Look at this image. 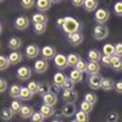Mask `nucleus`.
Returning a JSON list of instances; mask_svg holds the SVG:
<instances>
[{
    "mask_svg": "<svg viewBox=\"0 0 122 122\" xmlns=\"http://www.w3.org/2000/svg\"><path fill=\"white\" fill-rule=\"evenodd\" d=\"M38 87H39V83L36 82V81H30L27 84V88L32 92L33 94H38Z\"/></svg>",
    "mask_w": 122,
    "mask_h": 122,
    "instance_id": "c03bdc74",
    "label": "nucleus"
},
{
    "mask_svg": "<svg viewBox=\"0 0 122 122\" xmlns=\"http://www.w3.org/2000/svg\"><path fill=\"white\" fill-rule=\"evenodd\" d=\"M75 82L72 79H71L70 77H67L66 78V81L64 82V84H62V89L64 90H72V89H75Z\"/></svg>",
    "mask_w": 122,
    "mask_h": 122,
    "instance_id": "79ce46f5",
    "label": "nucleus"
},
{
    "mask_svg": "<svg viewBox=\"0 0 122 122\" xmlns=\"http://www.w3.org/2000/svg\"><path fill=\"white\" fill-rule=\"evenodd\" d=\"M5 1V0H0V4H1V3H4Z\"/></svg>",
    "mask_w": 122,
    "mask_h": 122,
    "instance_id": "bf43d9fd",
    "label": "nucleus"
},
{
    "mask_svg": "<svg viewBox=\"0 0 122 122\" xmlns=\"http://www.w3.org/2000/svg\"><path fill=\"white\" fill-rule=\"evenodd\" d=\"M10 61H9V57L5 56V55H0V71H5L10 67Z\"/></svg>",
    "mask_w": 122,
    "mask_h": 122,
    "instance_id": "c9c22d12",
    "label": "nucleus"
},
{
    "mask_svg": "<svg viewBox=\"0 0 122 122\" xmlns=\"http://www.w3.org/2000/svg\"><path fill=\"white\" fill-rule=\"evenodd\" d=\"M83 33L81 32H76V33H71V34H67V40H68V43L72 45V46H78L83 43Z\"/></svg>",
    "mask_w": 122,
    "mask_h": 122,
    "instance_id": "0eeeda50",
    "label": "nucleus"
},
{
    "mask_svg": "<svg viewBox=\"0 0 122 122\" xmlns=\"http://www.w3.org/2000/svg\"><path fill=\"white\" fill-rule=\"evenodd\" d=\"M33 95H34V94H33L27 87H21V92H20V99H21V100L28 101V100L32 99Z\"/></svg>",
    "mask_w": 122,
    "mask_h": 122,
    "instance_id": "cd10ccee",
    "label": "nucleus"
},
{
    "mask_svg": "<svg viewBox=\"0 0 122 122\" xmlns=\"http://www.w3.org/2000/svg\"><path fill=\"white\" fill-rule=\"evenodd\" d=\"M22 39L18 38V37H12L9 39V43H7V46L10 50H12V51H17V50H20L22 48Z\"/></svg>",
    "mask_w": 122,
    "mask_h": 122,
    "instance_id": "2eb2a0df",
    "label": "nucleus"
},
{
    "mask_svg": "<svg viewBox=\"0 0 122 122\" xmlns=\"http://www.w3.org/2000/svg\"><path fill=\"white\" fill-rule=\"evenodd\" d=\"M30 25V20L27 17V16H18L15 21H14V26L17 30H26Z\"/></svg>",
    "mask_w": 122,
    "mask_h": 122,
    "instance_id": "20e7f679",
    "label": "nucleus"
},
{
    "mask_svg": "<svg viewBox=\"0 0 122 122\" xmlns=\"http://www.w3.org/2000/svg\"><path fill=\"white\" fill-rule=\"evenodd\" d=\"M117 93H120V94H122V81H118V82H116L115 83V88H114Z\"/></svg>",
    "mask_w": 122,
    "mask_h": 122,
    "instance_id": "3c124183",
    "label": "nucleus"
},
{
    "mask_svg": "<svg viewBox=\"0 0 122 122\" xmlns=\"http://www.w3.org/2000/svg\"><path fill=\"white\" fill-rule=\"evenodd\" d=\"M53 3L50 0H37L36 1V7L39 12H45L51 7Z\"/></svg>",
    "mask_w": 122,
    "mask_h": 122,
    "instance_id": "a211bd4d",
    "label": "nucleus"
},
{
    "mask_svg": "<svg viewBox=\"0 0 122 122\" xmlns=\"http://www.w3.org/2000/svg\"><path fill=\"white\" fill-rule=\"evenodd\" d=\"M21 6L25 10H30L33 6H36V0H21Z\"/></svg>",
    "mask_w": 122,
    "mask_h": 122,
    "instance_id": "37998d69",
    "label": "nucleus"
},
{
    "mask_svg": "<svg viewBox=\"0 0 122 122\" xmlns=\"http://www.w3.org/2000/svg\"><path fill=\"white\" fill-rule=\"evenodd\" d=\"M76 114V105L73 103H65V105L61 107V115L64 117H71Z\"/></svg>",
    "mask_w": 122,
    "mask_h": 122,
    "instance_id": "ddd939ff",
    "label": "nucleus"
},
{
    "mask_svg": "<svg viewBox=\"0 0 122 122\" xmlns=\"http://www.w3.org/2000/svg\"><path fill=\"white\" fill-rule=\"evenodd\" d=\"M20 92H21V87L18 84H12L9 89V95L14 99H20Z\"/></svg>",
    "mask_w": 122,
    "mask_h": 122,
    "instance_id": "473e14b6",
    "label": "nucleus"
},
{
    "mask_svg": "<svg viewBox=\"0 0 122 122\" xmlns=\"http://www.w3.org/2000/svg\"><path fill=\"white\" fill-rule=\"evenodd\" d=\"M1 33H3V25L0 23V34H1Z\"/></svg>",
    "mask_w": 122,
    "mask_h": 122,
    "instance_id": "6e6d98bb",
    "label": "nucleus"
},
{
    "mask_svg": "<svg viewBox=\"0 0 122 122\" xmlns=\"http://www.w3.org/2000/svg\"><path fill=\"white\" fill-rule=\"evenodd\" d=\"M33 30L38 36H42L46 32V23H33Z\"/></svg>",
    "mask_w": 122,
    "mask_h": 122,
    "instance_id": "72a5a7b5",
    "label": "nucleus"
},
{
    "mask_svg": "<svg viewBox=\"0 0 122 122\" xmlns=\"http://www.w3.org/2000/svg\"><path fill=\"white\" fill-rule=\"evenodd\" d=\"M50 89H51V86H50L49 82H46V81H43V82L39 83V87H38V94L39 95H44L46 93H49Z\"/></svg>",
    "mask_w": 122,
    "mask_h": 122,
    "instance_id": "bb28decb",
    "label": "nucleus"
},
{
    "mask_svg": "<svg viewBox=\"0 0 122 122\" xmlns=\"http://www.w3.org/2000/svg\"><path fill=\"white\" fill-rule=\"evenodd\" d=\"M109 18H110V11L107 9L100 7L97 9V11L94 12V20L98 25H105V22L109 21Z\"/></svg>",
    "mask_w": 122,
    "mask_h": 122,
    "instance_id": "f03ea898",
    "label": "nucleus"
},
{
    "mask_svg": "<svg viewBox=\"0 0 122 122\" xmlns=\"http://www.w3.org/2000/svg\"><path fill=\"white\" fill-rule=\"evenodd\" d=\"M66 78H67V76H66L65 73H62V72H56V73L54 75V77H53V84H54V87L57 88V89L62 88V84H64V82L66 81Z\"/></svg>",
    "mask_w": 122,
    "mask_h": 122,
    "instance_id": "f3484780",
    "label": "nucleus"
},
{
    "mask_svg": "<svg viewBox=\"0 0 122 122\" xmlns=\"http://www.w3.org/2000/svg\"><path fill=\"white\" fill-rule=\"evenodd\" d=\"M103 54H101L100 50L98 49H92L88 51V60L89 61H94V62H99Z\"/></svg>",
    "mask_w": 122,
    "mask_h": 122,
    "instance_id": "393cba45",
    "label": "nucleus"
},
{
    "mask_svg": "<svg viewBox=\"0 0 122 122\" xmlns=\"http://www.w3.org/2000/svg\"><path fill=\"white\" fill-rule=\"evenodd\" d=\"M53 60H54V64H55L56 68H59L60 71H64L68 67L67 66V56L64 54H56Z\"/></svg>",
    "mask_w": 122,
    "mask_h": 122,
    "instance_id": "1a4fd4ad",
    "label": "nucleus"
},
{
    "mask_svg": "<svg viewBox=\"0 0 122 122\" xmlns=\"http://www.w3.org/2000/svg\"><path fill=\"white\" fill-rule=\"evenodd\" d=\"M10 109L12 110V112L14 114H20V111H21L22 109V104H21V101H18V100H14L11 104H10Z\"/></svg>",
    "mask_w": 122,
    "mask_h": 122,
    "instance_id": "4c0bfd02",
    "label": "nucleus"
},
{
    "mask_svg": "<svg viewBox=\"0 0 122 122\" xmlns=\"http://www.w3.org/2000/svg\"><path fill=\"white\" fill-rule=\"evenodd\" d=\"M42 98H43V104L49 105V106H55V105L57 104V100H59L57 94H56V93H53L51 90H50L49 93L44 94Z\"/></svg>",
    "mask_w": 122,
    "mask_h": 122,
    "instance_id": "f8f14e48",
    "label": "nucleus"
},
{
    "mask_svg": "<svg viewBox=\"0 0 122 122\" xmlns=\"http://www.w3.org/2000/svg\"><path fill=\"white\" fill-rule=\"evenodd\" d=\"M100 88L105 90V92H110V90H112L115 88V82L111 78H107V77H104V78H101V86Z\"/></svg>",
    "mask_w": 122,
    "mask_h": 122,
    "instance_id": "aec40b11",
    "label": "nucleus"
},
{
    "mask_svg": "<svg viewBox=\"0 0 122 122\" xmlns=\"http://www.w3.org/2000/svg\"><path fill=\"white\" fill-rule=\"evenodd\" d=\"M7 57H9V61H10L11 65H17V64H20L23 60V55L20 51H11Z\"/></svg>",
    "mask_w": 122,
    "mask_h": 122,
    "instance_id": "412c9836",
    "label": "nucleus"
},
{
    "mask_svg": "<svg viewBox=\"0 0 122 122\" xmlns=\"http://www.w3.org/2000/svg\"><path fill=\"white\" fill-rule=\"evenodd\" d=\"M93 37L97 40H104L109 37V28L105 25H97L93 29Z\"/></svg>",
    "mask_w": 122,
    "mask_h": 122,
    "instance_id": "7ed1b4c3",
    "label": "nucleus"
},
{
    "mask_svg": "<svg viewBox=\"0 0 122 122\" xmlns=\"http://www.w3.org/2000/svg\"><path fill=\"white\" fill-rule=\"evenodd\" d=\"M51 122H62V121H60V120H54V121H51Z\"/></svg>",
    "mask_w": 122,
    "mask_h": 122,
    "instance_id": "4d7b16f0",
    "label": "nucleus"
},
{
    "mask_svg": "<svg viewBox=\"0 0 122 122\" xmlns=\"http://www.w3.org/2000/svg\"><path fill=\"white\" fill-rule=\"evenodd\" d=\"M101 54L107 55V56H114L115 55V45L111 44V43L104 44L103 49H101Z\"/></svg>",
    "mask_w": 122,
    "mask_h": 122,
    "instance_id": "c85d7f7f",
    "label": "nucleus"
},
{
    "mask_svg": "<svg viewBox=\"0 0 122 122\" xmlns=\"http://www.w3.org/2000/svg\"><path fill=\"white\" fill-rule=\"evenodd\" d=\"M44 120H45V117L40 114L39 111H38V112H34L32 115V117H30V121H32V122H43Z\"/></svg>",
    "mask_w": 122,
    "mask_h": 122,
    "instance_id": "a18cd8bd",
    "label": "nucleus"
},
{
    "mask_svg": "<svg viewBox=\"0 0 122 122\" xmlns=\"http://www.w3.org/2000/svg\"><path fill=\"white\" fill-rule=\"evenodd\" d=\"M71 122H78V121H77V120L75 118V120H72V121H71Z\"/></svg>",
    "mask_w": 122,
    "mask_h": 122,
    "instance_id": "13d9d810",
    "label": "nucleus"
},
{
    "mask_svg": "<svg viewBox=\"0 0 122 122\" xmlns=\"http://www.w3.org/2000/svg\"><path fill=\"white\" fill-rule=\"evenodd\" d=\"M111 68L115 72H122V57H118L116 55L112 56V60H111Z\"/></svg>",
    "mask_w": 122,
    "mask_h": 122,
    "instance_id": "5701e85b",
    "label": "nucleus"
},
{
    "mask_svg": "<svg viewBox=\"0 0 122 122\" xmlns=\"http://www.w3.org/2000/svg\"><path fill=\"white\" fill-rule=\"evenodd\" d=\"M84 100L86 101H88V103H90L92 105H94L97 101H98V97H97V94L95 93H86V95H84Z\"/></svg>",
    "mask_w": 122,
    "mask_h": 122,
    "instance_id": "a19ab883",
    "label": "nucleus"
},
{
    "mask_svg": "<svg viewBox=\"0 0 122 122\" xmlns=\"http://www.w3.org/2000/svg\"><path fill=\"white\" fill-rule=\"evenodd\" d=\"M14 115L15 114L12 112V110L10 107H4L1 111H0V118H1L3 121H10Z\"/></svg>",
    "mask_w": 122,
    "mask_h": 122,
    "instance_id": "c756f323",
    "label": "nucleus"
},
{
    "mask_svg": "<svg viewBox=\"0 0 122 122\" xmlns=\"http://www.w3.org/2000/svg\"><path fill=\"white\" fill-rule=\"evenodd\" d=\"M34 114V109L29 105H22V109L20 111V116L25 120H28L32 117V115Z\"/></svg>",
    "mask_w": 122,
    "mask_h": 122,
    "instance_id": "4be33fe9",
    "label": "nucleus"
},
{
    "mask_svg": "<svg viewBox=\"0 0 122 122\" xmlns=\"http://www.w3.org/2000/svg\"><path fill=\"white\" fill-rule=\"evenodd\" d=\"M79 59H81V56L78 54H75V53L68 54L67 55V66L68 67H75L76 64L79 61Z\"/></svg>",
    "mask_w": 122,
    "mask_h": 122,
    "instance_id": "2f4dec72",
    "label": "nucleus"
},
{
    "mask_svg": "<svg viewBox=\"0 0 122 122\" xmlns=\"http://www.w3.org/2000/svg\"><path fill=\"white\" fill-rule=\"evenodd\" d=\"M16 77L20 81H28L32 77V68L29 66H22L16 71Z\"/></svg>",
    "mask_w": 122,
    "mask_h": 122,
    "instance_id": "423d86ee",
    "label": "nucleus"
},
{
    "mask_svg": "<svg viewBox=\"0 0 122 122\" xmlns=\"http://www.w3.org/2000/svg\"><path fill=\"white\" fill-rule=\"evenodd\" d=\"M111 60H112V56H107V55H103L100 59V62L103 64L104 66L106 67H110L111 66Z\"/></svg>",
    "mask_w": 122,
    "mask_h": 122,
    "instance_id": "49530a36",
    "label": "nucleus"
},
{
    "mask_svg": "<svg viewBox=\"0 0 122 122\" xmlns=\"http://www.w3.org/2000/svg\"><path fill=\"white\" fill-rule=\"evenodd\" d=\"M49 68V62L44 59H39L37 60L34 65H33V71L36 73H45Z\"/></svg>",
    "mask_w": 122,
    "mask_h": 122,
    "instance_id": "9d476101",
    "label": "nucleus"
},
{
    "mask_svg": "<svg viewBox=\"0 0 122 122\" xmlns=\"http://www.w3.org/2000/svg\"><path fill=\"white\" fill-rule=\"evenodd\" d=\"M114 12H115L117 16L122 17V1L115 3V5H114Z\"/></svg>",
    "mask_w": 122,
    "mask_h": 122,
    "instance_id": "de8ad7c7",
    "label": "nucleus"
},
{
    "mask_svg": "<svg viewBox=\"0 0 122 122\" xmlns=\"http://www.w3.org/2000/svg\"><path fill=\"white\" fill-rule=\"evenodd\" d=\"M61 99L65 103H76V100L78 99V92L72 89V90H64V93L61 94Z\"/></svg>",
    "mask_w": 122,
    "mask_h": 122,
    "instance_id": "9b49d317",
    "label": "nucleus"
},
{
    "mask_svg": "<svg viewBox=\"0 0 122 122\" xmlns=\"http://www.w3.org/2000/svg\"><path fill=\"white\" fill-rule=\"evenodd\" d=\"M115 55L118 57H122V43H117L115 44Z\"/></svg>",
    "mask_w": 122,
    "mask_h": 122,
    "instance_id": "8fccbe9b",
    "label": "nucleus"
},
{
    "mask_svg": "<svg viewBox=\"0 0 122 122\" xmlns=\"http://www.w3.org/2000/svg\"><path fill=\"white\" fill-rule=\"evenodd\" d=\"M93 106L94 105H92L90 103L83 100L82 103H81V105H79V109L82 110V111H84V112H87V114H90L92 111H93Z\"/></svg>",
    "mask_w": 122,
    "mask_h": 122,
    "instance_id": "e433bc0d",
    "label": "nucleus"
},
{
    "mask_svg": "<svg viewBox=\"0 0 122 122\" xmlns=\"http://www.w3.org/2000/svg\"><path fill=\"white\" fill-rule=\"evenodd\" d=\"M70 78L75 83H81L83 81V73L81 72V71L78 70H73V71H71V73H70Z\"/></svg>",
    "mask_w": 122,
    "mask_h": 122,
    "instance_id": "7c9ffc66",
    "label": "nucleus"
},
{
    "mask_svg": "<svg viewBox=\"0 0 122 122\" xmlns=\"http://www.w3.org/2000/svg\"><path fill=\"white\" fill-rule=\"evenodd\" d=\"M39 112L42 114L45 118H49V117H51L55 114V110H54V106H49V105L43 104L42 106H40V109H39Z\"/></svg>",
    "mask_w": 122,
    "mask_h": 122,
    "instance_id": "b1692460",
    "label": "nucleus"
},
{
    "mask_svg": "<svg viewBox=\"0 0 122 122\" xmlns=\"http://www.w3.org/2000/svg\"><path fill=\"white\" fill-rule=\"evenodd\" d=\"M56 25L59 26V27H61L64 25V17H60V18H57L56 20Z\"/></svg>",
    "mask_w": 122,
    "mask_h": 122,
    "instance_id": "864d4df0",
    "label": "nucleus"
},
{
    "mask_svg": "<svg viewBox=\"0 0 122 122\" xmlns=\"http://www.w3.org/2000/svg\"><path fill=\"white\" fill-rule=\"evenodd\" d=\"M56 49L53 46V45H45L42 48V50H40V55H42V59L49 61V60H53L56 55Z\"/></svg>",
    "mask_w": 122,
    "mask_h": 122,
    "instance_id": "39448f33",
    "label": "nucleus"
},
{
    "mask_svg": "<svg viewBox=\"0 0 122 122\" xmlns=\"http://www.w3.org/2000/svg\"><path fill=\"white\" fill-rule=\"evenodd\" d=\"M50 1H51L53 4H59V3L61 1V0H50Z\"/></svg>",
    "mask_w": 122,
    "mask_h": 122,
    "instance_id": "5fc2aeb1",
    "label": "nucleus"
},
{
    "mask_svg": "<svg viewBox=\"0 0 122 122\" xmlns=\"http://www.w3.org/2000/svg\"><path fill=\"white\" fill-rule=\"evenodd\" d=\"M99 6V0H84L83 7L87 12H95Z\"/></svg>",
    "mask_w": 122,
    "mask_h": 122,
    "instance_id": "6ab92c4d",
    "label": "nucleus"
},
{
    "mask_svg": "<svg viewBox=\"0 0 122 122\" xmlns=\"http://www.w3.org/2000/svg\"><path fill=\"white\" fill-rule=\"evenodd\" d=\"M75 68H76V70H78V71H81L82 73H86V71H87V61H84L82 57H81V59H79V61L76 64Z\"/></svg>",
    "mask_w": 122,
    "mask_h": 122,
    "instance_id": "ea45409f",
    "label": "nucleus"
},
{
    "mask_svg": "<svg viewBox=\"0 0 122 122\" xmlns=\"http://www.w3.org/2000/svg\"><path fill=\"white\" fill-rule=\"evenodd\" d=\"M86 73H87L88 76L99 75V73H100V65H99V62L88 61V62H87V71H86Z\"/></svg>",
    "mask_w": 122,
    "mask_h": 122,
    "instance_id": "dca6fc26",
    "label": "nucleus"
},
{
    "mask_svg": "<svg viewBox=\"0 0 122 122\" xmlns=\"http://www.w3.org/2000/svg\"><path fill=\"white\" fill-rule=\"evenodd\" d=\"M101 77L100 75H93V76H89L88 77V86L90 89L93 90H97V89H100V86H101Z\"/></svg>",
    "mask_w": 122,
    "mask_h": 122,
    "instance_id": "4468645a",
    "label": "nucleus"
},
{
    "mask_svg": "<svg viewBox=\"0 0 122 122\" xmlns=\"http://www.w3.org/2000/svg\"><path fill=\"white\" fill-rule=\"evenodd\" d=\"M105 120H106V122H118L120 115L117 112H115V111H110V112L105 116Z\"/></svg>",
    "mask_w": 122,
    "mask_h": 122,
    "instance_id": "58836bf2",
    "label": "nucleus"
},
{
    "mask_svg": "<svg viewBox=\"0 0 122 122\" xmlns=\"http://www.w3.org/2000/svg\"><path fill=\"white\" fill-rule=\"evenodd\" d=\"M84 4V0H72V5L75 7H81V6H83Z\"/></svg>",
    "mask_w": 122,
    "mask_h": 122,
    "instance_id": "603ef678",
    "label": "nucleus"
},
{
    "mask_svg": "<svg viewBox=\"0 0 122 122\" xmlns=\"http://www.w3.org/2000/svg\"><path fill=\"white\" fill-rule=\"evenodd\" d=\"M61 29L66 34L76 33L82 29V23L72 16H66V17H64V25L61 26Z\"/></svg>",
    "mask_w": 122,
    "mask_h": 122,
    "instance_id": "f257e3e1",
    "label": "nucleus"
},
{
    "mask_svg": "<svg viewBox=\"0 0 122 122\" xmlns=\"http://www.w3.org/2000/svg\"><path fill=\"white\" fill-rule=\"evenodd\" d=\"M75 116H76V120L78 122H89V114L84 112V111H82V110L76 111Z\"/></svg>",
    "mask_w": 122,
    "mask_h": 122,
    "instance_id": "f704fd0d",
    "label": "nucleus"
},
{
    "mask_svg": "<svg viewBox=\"0 0 122 122\" xmlns=\"http://www.w3.org/2000/svg\"><path fill=\"white\" fill-rule=\"evenodd\" d=\"M25 53H26V57L32 60V59H36L40 55V48L36 44H29L26 46L25 49Z\"/></svg>",
    "mask_w": 122,
    "mask_h": 122,
    "instance_id": "6e6552de",
    "label": "nucleus"
},
{
    "mask_svg": "<svg viewBox=\"0 0 122 122\" xmlns=\"http://www.w3.org/2000/svg\"><path fill=\"white\" fill-rule=\"evenodd\" d=\"M7 90V81L5 78H0V94Z\"/></svg>",
    "mask_w": 122,
    "mask_h": 122,
    "instance_id": "09e8293b",
    "label": "nucleus"
},
{
    "mask_svg": "<svg viewBox=\"0 0 122 122\" xmlns=\"http://www.w3.org/2000/svg\"><path fill=\"white\" fill-rule=\"evenodd\" d=\"M32 22L33 23H46L48 22V16L44 12H37L32 16Z\"/></svg>",
    "mask_w": 122,
    "mask_h": 122,
    "instance_id": "a878e982",
    "label": "nucleus"
}]
</instances>
